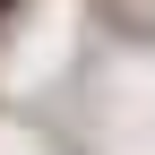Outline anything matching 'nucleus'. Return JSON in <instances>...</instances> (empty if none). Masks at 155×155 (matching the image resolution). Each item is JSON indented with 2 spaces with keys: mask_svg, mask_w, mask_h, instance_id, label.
<instances>
[{
  "mask_svg": "<svg viewBox=\"0 0 155 155\" xmlns=\"http://www.w3.org/2000/svg\"><path fill=\"white\" fill-rule=\"evenodd\" d=\"M17 9H26V0H0V26H9V17H17Z\"/></svg>",
  "mask_w": 155,
  "mask_h": 155,
  "instance_id": "1",
  "label": "nucleus"
}]
</instances>
